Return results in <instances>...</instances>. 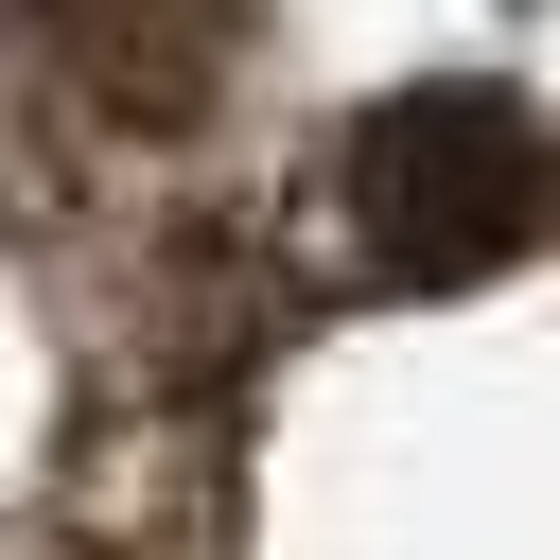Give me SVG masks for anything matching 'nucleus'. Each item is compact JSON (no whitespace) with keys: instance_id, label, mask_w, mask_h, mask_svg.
Wrapping results in <instances>:
<instances>
[{"instance_id":"f257e3e1","label":"nucleus","mask_w":560,"mask_h":560,"mask_svg":"<svg viewBox=\"0 0 560 560\" xmlns=\"http://www.w3.org/2000/svg\"><path fill=\"white\" fill-rule=\"evenodd\" d=\"M560 210V140L525 88H402L350 122V228L385 280H490Z\"/></svg>"}]
</instances>
